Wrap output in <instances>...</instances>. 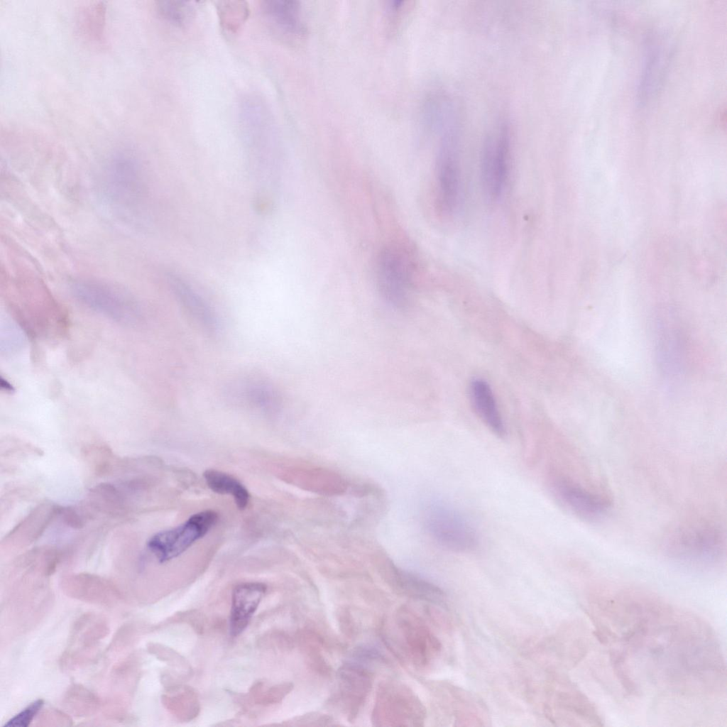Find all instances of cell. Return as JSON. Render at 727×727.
I'll return each mask as SVG.
<instances>
[{
    "label": "cell",
    "instance_id": "cell-24",
    "mask_svg": "<svg viewBox=\"0 0 727 727\" xmlns=\"http://www.w3.org/2000/svg\"><path fill=\"white\" fill-rule=\"evenodd\" d=\"M156 8L164 20L177 28L187 27L195 16V8L190 1H160Z\"/></svg>",
    "mask_w": 727,
    "mask_h": 727
},
{
    "label": "cell",
    "instance_id": "cell-11",
    "mask_svg": "<svg viewBox=\"0 0 727 727\" xmlns=\"http://www.w3.org/2000/svg\"><path fill=\"white\" fill-rule=\"evenodd\" d=\"M645 44L643 70L638 89V102L645 106L657 92L670 62L669 39L657 33L648 34Z\"/></svg>",
    "mask_w": 727,
    "mask_h": 727
},
{
    "label": "cell",
    "instance_id": "cell-28",
    "mask_svg": "<svg viewBox=\"0 0 727 727\" xmlns=\"http://www.w3.org/2000/svg\"><path fill=\"white\" fill-rule=\"evenodd\" d=\"M352 657L359 660H380L382 659V655L381 652L370 646H359L356 647L352 652Z\"/></svg>",
    "mask_w": 727,
    "mask_h": 727
},
{
    "label": "cell",
    "instance_id": "cell-16",
    "mask_svg": "<svg viewBox=\"0 0 727 727\" xmlns=\"http://www.w3.org/2000/svg\"><path fill=\"white\" fill-rule=\"evenodd\" d=\"M398 625L408 654L414 663L420 667L428 665L441 650L438 639L419 618L410 613H404L400 616Z\"/></svg>",
    "mask_w": 727,
    "mask_h": 727
},
{
    "label": "cell",
    "instance_id": "cell-15",
    "mask_svg": "<svg viewBox=\"0 0 727 727\" xmlns=\"http://www.w3.org/2000/svg\"><path fill=\"white\" fill-rule=\"evenodd\" d=\"M378 564L387 581L399 592L419 600L444 604L445 594L436 585L397 567L390 559L381 558Z\"/></svg>",
    "mask_w": 727,
    "mask_h": 727
},
{
    "label": "cell",
    "instance_id": "cell-20",
    "mask_svg": "<svg viewBox=\"0 0 727 727\" xmlns=\"http://www.w3.org/2000/svg\"><path fill=\"white\" fill-rule=\"evenodd\" d=\"M67 594L90 603L109 605L120 600V592L107 581L89 575L69 579L63 586Z\"/></svg>",
    "mask_w": 727,
    "mask_h": 727
},
{
    "label": "cell",
    "instance_id": "cell-1",
    "mask_svg": "<svg viewBox=\"0 0 727 727\" xmlns=\"http://www.w3.org/2000/svg\"><path fill=\"white\" fill-rule=\"evenodd\" d=\"M4 285L13 316L26 334L50 338L65 333L67 315L38 276L28 272L7 274Z\"/></svg>",
    "mask_w": 727,
    "mask_h": 727
},
{
    "label": "cell",
    "instance_id": "cell-21",
    "mask_svg": "<svg viewBox=\"0 0 727 727\" xmlns=\"http://www.w3.org/2000/svg\"><path fill=\"white\" fill-rule=\"evenodd\" d=\"M469 396L474 410L481 420L496 434L504 436L505 425L488 383L481 378L473 380L469 386Z\"/></svg>",
    "mask_w": 727,
    "mask_h": 727
},
{
    "label": "cell",
    "instance_id": "cell-17",
    "mask_svg": "<svg viewBox=\"0 0 727 727\" xmlns=\"http://www.w3.org/2000/svg\"><path fill=\"white\" fill-rule=\"evenodd\" d=\"M168 285L183 310L209 334L218 329L217 317L207 302L183 279L173 273L167 276Z\"/></svg>",
    "mask_w": 727,
    "mask_h": 727
},
{
    "label": "cell",
    "instance_id": "cell-4",
    "mask_svg": "<svg viewBox=\"0 0 727 727\" xmlns=\"http://www.w3.org/2000/svg\"><path fill=\"white\" fill-rule=\"evenodd\" d=\"M73 297L91 310L117 323L138 324L142 310L136 298L125 288L102 280L79 278L69 284Z\"/></svg>",
    "mask_w": 727,
    "mask_h": 727
},
{
    "label": "cell",
    "instance_id": "cell-26",
    "mask_svg": "<svg viewBox=\"0 0 727 727\" xmlns=\"http://www.w3.org/2000/svg\"><path fill=\"white\" fill-rule=\"evenodd\" d=\"M65 705L77 715L92 714L99 706V699L88 689L81 685H73L65 697Z\"/></svg>",
    "mask_w": 727,
    "mask_h": 727
},
{
    "label": "cell",
    "instance_id": "cell-12",
    "mask_svg": "<svg viewBox=\"0 0 727 727\" xmlns=\"http://www.w3.org/2000/svg\"><path fill=\"white\" fill-rule=\"evenodd\" d=\"M553 486L559 501L580 518L598 520L607 513L611 506V502L606 496L569 479L558 478L554 481Z\"/></svg>",
    "mask_w": 727,
    "mask_h": 727
},
{
    "label": "cell",
    "instance_id": "cell-5",
    "mask_svg": "<svg viewBox=\"0 0 727 727\" xmlns=\"http://www.w3.org/2000/svg\"><path fill=\"white\" fill-rule=\"evenodd\" d=\"M436 131L440 136L436 160L437 203L442 214L451 216L459 205L461 192L457 121H449Z\"/></svg>",
    "mask_w": 727,
    "mask_h": 727
},
{
    "label": "cell",
    "instance_id": "cell-9",
    "mask_svg": "<svg viewBox=\"0 0 727 727\" xmlns=\"http://www.w3.org/2000/svg\"><path fill=\"white\" fill-rule=\"evenodd\" d=\"M218 520V514L206 510L190 516L182 524L152 536L148 550L160 563L170 561L188 550L206 535Z\"/></svg>",
    "mask_w": 727,
    "mask_h": 727
},
{
    "label": "cell",
    "instance_id": "cell-18",
    "mask_svg": "<svg viewBox=\"0 0 727 727\" xmlns=\"http://www.w3.org/2000/svg\"><path fill=\"white\" fill-rule=\"evenodd\" d=\"M266 589V585L260 582L242 583L235 586L229 617L231 635L237 636L246 629Z\"/></svg>",
    "mask_w": 727,
    "mask_h": 727
},
{
    "label": "cell",
    "instance_id": "cell-14",
    "mask_svg": "<svg viewBox=\"0 0 727 727\" xmlns=\"http://www.w3.org/2000/svg\"><path fill=\"white\" fill-rule=\"evenodd\" d=\"M230 398L254 412L273 417L282 409V398L277 389L261 378L241 380L230 389Z\"/></svg>",
    "mask_w": 727,
    "mask_h": 727
},
{
    "label": "cell",
    "instance_id": "cell-19",
    "mask_svg": "<svg viewBox=\"0 0 727 727\" xmlns=\"http://www.w3.org/2000/svg\"><path fill=\"white\" fill-rule=\"evenodd\" d=\"M261 9L268 21L282 33L294 37L305 33V23L299 1L267 0L262 2Z\"/></svg>",
    "mask_w": 727,
    "mask_h": 727
},
{
    "label": "cell",
    "instance_id": "cell-7",
    "mask_svg": "<svg viewBox=\"0 0 727 727\" xmlns=\"http://www.w3.org/2000/svg\"><path fill=\"white\" fill-rule=\"evenodd\" d=\"M424 524L434 541L448 550L469 552L479 543L477 532L471 522L458 510L445 503L430 504L425 513Z\"/></svg>",
    "mask_w": 727,
    "mask_h": 727
},
{
    "label": "cell",
    "instance_id": "cell-10",
    "mask_svg": "<svg viewBox=\"0 0 727 727\" xmlns=\"http://www.w3.org/2000/svg\"><path fill=\"white\" fill-rule=\"evenodd\" d=\"M511 140L508 124L498 123L484 141L481 174L483 190L487 196L499 197L507 182L510 162Z\"/></svg>",
    "mask_w": 727,
    "mask_h": 727
},
{
    "label": "cell",
    "instance_id": "cell-13",
    "mask_svg": "<svg viewBox=\"0 0 727 727\" xmlns=\"http://www.w3.org/2000/svg\"><path fill=\"white\" fill-rule=\"evenodd\" d=\"M338 699L349 721L355 719L373 683L371 672L356 662H346L337 671Z\"/></svg>",
    "mask_w": 727,
    "mask_h": 727
},
{
    "label": "cell",
    "instance_id": "cell-23",
    "mask_svg": "<svg viewBox=\"0 0 727 727\" xmlns=\"http://www.w3.org/2000/svg\"><path fill=\"white\" fill-rule=\"evenodd\" d=\"M203 476L209 489L219 494L231 495L240 510L248 505L250 500L248 491L234 476L217 469H207Z\"/></svg>",
    "mask_w": 727,
    "mask_h": 727
},
{
    "label": "cell",
    "instance_id": "cell-27",
    "mask_svg": "<svg viewBox=\"0 0 727 727\" xmlns=\"http://www.w3.org/2000/svg\"><path fill=\"white\" fill-rule=\"evenodd\" d=\"M44 704L43 699H37L33 702L31 703L28 706L23 709L21 712L15 715L13 718L5 723L4 726L6 727H27L32 722L35 716L38 714L41 708Z\"/></svg>",
    "mask_w": 727,
    "mask_h": 727
},
{
    "label": "cell",
    "instance_id": "cell-6",
    "mask_svg": "<svg viewBox=\"0 0 727 727\" xmlns=\"http://www.w3.org/2000/svg\"><path fill=\"white\" fill-rule=\"evenodd\" d=\"M415 265L409 252L401 245H386L378 253L376 280L378 291L390 305L405 306L412 292Z\"/></svg>",
    "mask_w": 727,
    "mask_h": 727
},
{
    "label": "cell",
    "instance_id": "cell-3",
    "mask_svg": "<svg viewBox=\"0 0 727 727\" xmlns=\"http://www.w3.org/2000/svg\"><path fill=\"white\" fill-rule=\"evenodd\" d=\"M726 535L709 521H693L670 528L662 540L666 555L677 562L699 567L719 564L726 555Z\"/></svg>",
    "mask_w": 727,
    "mask_h": 727
},
{
    "label": "cell",
    "instance_id": "cell-2",
    "mask_svg": "<svg viewBox=\"0 0 727 727\" xmlns=\"http://www.w3.org/2000/svg\"><path fill=\"white\" fill-rule=\"evenodd\" d=\"M104 201L121 217L133 219L147 194L143 167L131 151H117L104 162L99 175Z\"/></svg>",
    "mask_w": 727,
    "mask_h": 727
},
{
    "label": "cell",
    "instance_id": "cell-22",
    "mask_svg": "<svg viewBox=\"0 0 727 727\" xmlns=\"http://www.w3.org/2000/svg\"><path fill=\"white\" fill-rule=\"evenodd\" d=\"M657 354L661 368L668 376H677L683 369L684 346L677 327L662 323L658 327Z\"/></svg>",
    "mask_w": 727,
    "mask_h": 727
},
{
    "label": "cell",
    "instance_id": "cell-25",
    "mask_svg": "<svg viewBox=\"0 0 727 727\" xmlns=\"http://www.w3.org/2000/svg\"><path fill=\"white\" fill-rule=\"evenodd\" d=\"M217 9L222 27L233 34L241 29L249 15L248 4L244 1H219Z\"/></svg>",
    "mask_w": 727,
    "mask_h": 727
},
{
    "label": "cell",
    "instance_id": "cell-8",
    "mask_svg": "<svg viewBox=\"0 0 727 727\" xmlns=\"http://www.w3.org/2000/svg\"><path fill=\"white\" fill-rule=\"evenodd\" d=\"M372 718L376 726H420L425 709L408 687L386 682L378 689Z\"/></svg>",
    "mask_w": 727,
    "mask_h": 727
},
{
    "label": "cell",
    "instance_id": "cell-29",
    "mask_svg": "<svg viewBox=\"0 0 727 727\" xmlns=\"http://www.w3.org/2000/svg\"><path fill=\"white\" fill-rule=\"evenodd\" d=\"M1 387L6 392L13 391V387L7 380L4 379L2 377L1 378Z\"/></svg>",
    "mask_w": 727,
    "mask_h": 727
}]
</instances>
